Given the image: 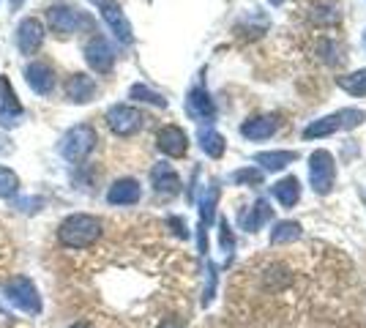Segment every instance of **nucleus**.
Segmentation results:
<instances>
[{
    "mask_svg": "<svg viewBox=\"0 0 366 328\" xmlns=\"http://www.w3.org/2000/svg\"><path fill=\"white\" fill-rule=\"evenodd\" d=\"M69 328H91V326H88V323H82V320H79V323H74V326H69Z\"/></svg>",
    "mask_w": 366,
    "mask_h": 328,
    "instance_id": "72a5a7b5",
    "label": "nucleus"
},
{
    "mask_svg": "<svg viewBox=\"0 0 366 328\" xmlns=\"http://www.w3.org/2000/svg\"><path fill=\"white\" fill-rule=\"evenodd\" d=\"M219 194H222V189H219V184L214 181L211 187L205 189L202 200H199V252H202V254L208 252V227L214 224L216 205H219Z\"/></svg>",
    "mask_w": 366,
    "mask_h": 328,
    "instance_id": "9d476101",
    "label": "nucleus"
},
{
    "mask_svg": "<svg viewBox=\"0 0 366 328\" xmlns=\"http://www.w3.org/2000/svg\"><path fill=\"white\" fill-rule=\"evenodd\" d=\"M102 230H104L102 222L91 217V214H71V217H66L61 222L58 238L69 249H88L102 238Z\"/></svg>",
    "mask_w": 366,
    "mask_h": 328,
    "instance_id": "f257e3e1",
    "label": "nucleus"
},
{
    "mask_svg": "<svg viewBox=\"0 0 366 328\" xmlns=\"http://www.w3.org/2000/svg\"><path fill=\"white\" fill-rule=\"evenodd\" d=\"M96 79L88 77V74H71L63 85V96L71 101V104H88L96 96Z\"/></svg>",
    "mask_w": 366,
    "mask_h": 328,
    "instance_id": "ddd939ff",
    "label": "nucleus"
},
{
    "mask_svg": "<svg viewBox=\"0 0 366 328\" xmlns=\"http://www.w3.org/2000/svg\"><path fill=\"white\" fill-rule=\"evenodd\" d=\"M271 3H274V6H282V3H285V0H271Z\"/></svg>",
    "mask_w": 366,
    "mask_h": 328,
    "instance_id": "c9c22d12",
    "label": "nucleus"
},
{
    "mask_svg": "<svg viewBox=\"0 0 366 328\" xmlns=\"http://www.w3.org/2000/svg\"><path fill=\"white\" fill-rule=\"evenodd\" d=\"M159 328H186V323H183L181 317H164V320L159 323Z\"/></svg>",
    "mask_w": 366,
    "mask_h": 328,
    "instance_id": "2f4dec72",
    "label": "nucleus"
},
{
    "mask_svg": "<svg viewBox=\"0 0 366 328\" xmlns=\"http://www.w3.org/2000/svg\"><path fill=\"white\" fill-rule=\"evenodd\" d=\"M309 19L315 25H320V28H334L342 19V9H339L336 0H315L309 6Z\"/></svg>",
    "mask_w": 366,
    "mask_h": 328,
    "instance_id": "6ab92c4d",
    "label": "nucleus"
},
{
    "mask_svg": "<svg viewBox=\"0 0 366 328\" xmlns=\"http://www.w3.org/2000/svg\"><path fill=\"white\" fill-rule=\"evenodd\" d=\"M151 184L159 194H178L181 192V175L172 170L167 161H159L151 170Z\"/></svg>",
    "mask_w": 366,
    "mask_h": 328,
    "instance_id": "f3484780",
    "label": "nucleus"
},
{
    "mask_svg": "<svg viewBox=\"0 0 366 328\" xmlns=\"http://www.w3.org/2000/svg\"><path fill=\"white\" fill-rule=\"evenodd\" d=\"M85 61L96 74H109L115 66V52L109 47V41L104 36H93L91 41L85 44Z\"/></svg>",
    "mask_w": 366,
    "mask_h": 328,
    "instance_id": "1a4fd4ad",
    "label": "nucleus"
},
{
    "mask_svg": "<svg viewBox=\"0 0 366 328\" xmlns=\"http://www.w3.org/2000/svg\"><path fill=\"white\" fill-rule=\"evenodd\" d=\"M22 115V104L16 101V94L9 77H0V118L6 126H14Z\"/></svg>",
    "mask_w": 366,
    "mask_h": 328,
    "instance_id": "a211bd4d",
    "label": "nucleus"
},
{
    "mask_svg": "<svg viewBox=\"0 0 366 328\" xmlns=\"http://www.w3.org/2000/svg\"><path fill=\"white\" fill-rule=\"evenodd\" d=\"M276 129H279V118L276 115H257V118H249L241 124V134L246 140H265L271 137Z\"/></svg>",
    "mask_w": 366,
    "mask_h": 328,
    "instance_id": "aec40b11",
    "label": "nucleus"
},
{
    "mask_svg": "<svg viewBox=\"0 0 366 328\" xmlns=\"http://www.w3.org/2000/svg\"><path fill=\"white\" fill-rule=\"evenodd\" d=\"M214 290H216V266L208 263V287H205V296H202V307H208L214 301Z\"/></svg>",
    "mask_w": 366,
    "mask_h": 328,
    "instance_id": "7c9ffc66",
    "label": "nucleus"
},
{
    "mask_svg": "<svg viewBox=\"0 0 366 328\" xmlns=\"http://www.w3.org/2000/svg\"><path fill=\"white\" fill-rule=\"evenodd\" d=\"M336 85L350 96H366V69H358V71H352V74L336 77Z\"/></svg>",
    "mask_w": 366,
    "mask_h": 328,
    "instance_id": "393cba45",
    "label": "nucleus"
},
{
    "mask_svg": "<svg viewBox=\"0 0 366 328\" xmlns=\"http://www.w3.org/2000/svg\"><path fill=\"white\" fill-rule=\"evenodd\" d=\"M96 148V129L88 124L71 126L61 140V156L66 161H82Z\"/></svg>",
    "mask_w": 366,
    "mask_h": 328,
    "instance_id": "20e7f679",
    "label": "nucleus"
},
{
    "mask_svg": "<svg viewBox=\"0 0 366 328\" xmlns=\"http://www.w3.org/2000/svg\"><path fill=\"white\" fill-rule=\"evenodd\" d=\"M268 219H271V203L268 200H257V203L249 208V214L241 217V224H244V230H249V233H257Z\"/></svg>",
    "mask_w": 366,
    "mask_h": 328,
    "instance_id": "5701e85b",
    "label": "nucleus"
},
{
    "mask_svg": "<svg viewBox=\"0 0 366 328\" xmlns=\"http://www.w3.org/2000/svg\"><path fill=\"white\" fill-rule=\"evenodd\" d=\"M271 192H274V197L285 205V208H292V205L301 200V181H298L295 175H287V178H282L279 184H274Z\"/></svg>",
    "mask_w": 366,
    "mask_h": 328,
    "instance_id": "412c9836",
    "label": "nucleus"
},
{
    "mask_svg": "<svg viewBox=\"0 0 366 328\" xmlns=\"http://www.w3.org/2000/svg\"><path fill=\"white\" fill-rule=\"evenodd\" d=\"M169 224L175 227V233L181 235V238H189V230H186V224H183L181 219H169Z\"/></svg>",
    "mask_w": 366,
    "mask_h": 328,
    "instance_id": "473e14b6",
    "label": "nucleus"
},
{
    "mask_svg": "<svg viewBox=\"0 0 366 328\" xmlns=\"http://www.w3.org/2000/svg\"><path fill=\"white\" fill-rule=\"evenodd\" d=\"M199 148L211 159H222L224 156L227 142H224V137H222L219 131H214V129H202V131H199Z\"/></svg>",
    "mask_w": 366,
    "mask_h": 328,
    "instance_id": "b1692460",
    "label": "nucleus"
},
{
    "mask_svg": "<svg viewBox=\"0 0 366 328\" xmlns=\"http://www.w3.org/2000/svg\"><path fill=\"white\" fill-rule=\"evenodd\" d=\"M22 3H25V0H22ZM16 6H19V0H11V9H16Z\"/></svg>",
    "mask_w": 366,
    "mask_h": 328,
    "instance_id": "f704fd0d",
    "label": "nucleus"
},
{
    "mask_svg": "<svg viewBox=\"0 0 366 328\" xmlns=\"http://www.w3.org/2000/svg\"><path fill=\"white\" fill-rule=\"evenodd\" d=\"M364 109H339V112H331V115H325L320 121H312V124L304 129V137L306 140H315V137H331L336 131H347V129H355V126H361L364 121Z\"/></svg>",
    "mask_w": 366,
    "mask_h": 328,
    "instance_id": "f03ea898",
    "label": "nucleus"
},
{
    "mask_svg": "<svg viewBox=\"0 0 366 328\" xmlns=\"http://www.w3.org/2000/svg\"><path fill=\"white\" fill-rule=\"evenodd\" d=\"M3 293H6V301L11 307H16L19 312L31 314V317L41 314V296H39L36 284L28 277H14V279L3 287Z\"/></svg>",
    "mask_w": 366,
    "mask_h": 328,
    "instance_id": "7ed1b4c3",
    "label": "nucleus"
},
{
    "mask_svg": "<svg viewBox=\"0 0 366 328\" xmlns=\"http://www.w3.org/2000/svg\"><path fill=\"white\" fill-rule=\"evenodd\" d=\"M156 148L169 159H181L189 151V137L181 126H164L159 134H156Z\"/></svg>",
    "mask_w": 366,
    "mask_h": 328,
    "instance_id": "f8f14e48",
    "label": "nucleus"
},
{
    "mask_svg": "<svg viewBox=\"0 0 366 328\" xmlns=\"http://www.w3.org/2000/svg\"><path fill=\"white\" fill-rule=\"evenodd\" d=\"M93 3L99 6V11H102L104 22L109 25V31L115 33V39H118L121 44H132L134 33H132V22L123 14L121 3H118V0H93Z\"/></svg>",
    "mask_w": 366,
    "mask_h": 328,
    "instance_id": "6e6552de",
    "label": "nucleus"
},
{
    "mask_svg": "<svg viewBox=\"0 0 366 328\" xmlns=\"http://www.w3.org/2000/svg\"><path fill=\"white\" fill-rule=\"evenodd\" d=\"M19 192V175L0 164V197H14Z\"/></svg>",
    "mask_w": 366,
    "mask_h": 328,
    "instance_id": "bb28decb",
    "label": "nucleus"
},
{
    "mask_svg": "<svg viewBox=\"0 0 366 328\" xmlns=\"http://www.w3.org/2000/svg\"><path fill=\"white\" fill-rule=\"evenodd\" d=\"M301 238V224L298 222H279L274 230H271V244L279 247V244H292Z\"/></svg>",
    "mask_w": 366,
    "mask_h": 328,
    "instance_id": "a878e982",
    "label": "nucleus"
},
{
    "mask_svg": "<svg viewBox=\"0 0 366 328\" xmlns=\"http://www.w3.org/2000/svg\"><path fill=\"white\" fill-rule=\"evenodd\" d=\"M25 79H28V85L33 88V94L39 96H49L52 88H55V71H52L49 63H41V61L31 63L25 69Z\"/></svg>",
    "mask_w": 366,
    "mask_h": 328,
    "instance_id": "4468645a",
    "label": "nucleus"
},
{
    "mask_svg": "<svg viewBox=\"0 0 366 328\" xmlns=\"http://www.w3.org/2000/svg\"><path fill=\"white\" fill-rule=\"evenodd\" d=\"M46 25H49V31L58 33V36H74L79 28H91V16L82 14L74 6L55 3V6L46 11Z\"/></svg>",
    "mask_w": 366,
    "mask_h": 328,
    "instance_id": "39448f33",
    "label": "nucleus"
},
{
    "mask_svg": "<svg viewBox=\"0 0 366 328\" xmlns=\"http://www.w3.org/2000/svg\"><path fill=\"white\" fill-rule=\"evenodd\" d=\"M186 109H189V115H192L194 121H205V124H211L216 115L214 99L208 96L205 88H192V94L186 99Z\"/></svg>",
    "mask_w": 366,
    "mask_h": 328,
    "instance_id": "2eb2a0df",
    "label": "nucleus"
},
{
    "mask_svg": "<svg viewBox=\"0 0 366 328\" xmlns=\"http://www.w3.org/2000/svg\"><path fill=\"white\" fill-rule=\"evenodd\" d=\"M129 96L137 99V101H151L156 107H167V99L162 94H156V91H151V88H145V85H134V88L129 91Z\"/></svg>",
    "mask_w": 366,
    "mask_h": 328,
    "instance_id": "cd10ccee",
    "label": "nucleus"
},
{
    "mask_svg": "<svg viewBox=\"0 0 366 328\" xmlns=\"http://www.w3.org/2000/svg\"><path fill=\"white\" fill-rule=\"evenodd\" d=\"M309 181L317 194H331L336 181V164L328 151H315L309 156Z\"/></svg>",
    "mask_w": 366,
    "mask_h": 328,
    "instance_id": "423d86ee",
    "label": "nucleus"
},
{
    "mask_svg": "<svg viewBox=\"0 0 366 328\" xmlns=\"http://www.w3.org/2000/svg\"><path fill=\"white\" fill-rule=\"evenodd\" d=\"M219 227H222V249L232 252L235 249V235H232V227L227 224V219H222V222H219Z\"/></svg>",
    "mask_w": 366,
    "mask_h": 328,
    "instance_id": "c756f323",
    "label": "nucleus"
},
{
    "mask_svg": "<svg viewBox=\"0 0 366 328\" xmlns=\"http://www.w3.org/2000/svg\"><path fill=\"white\" fill-rule=\"evenodd\" d=\"M145 124V115L139 112L137 107H132V104H115V107L107 109V126L112 134H118V137H132V134H137L139 129Z\"/></svg>",
    "mask_w": 366,
    "mask_h": 328,
    "instance_id": "0eeeda50",
    "label": "nucleus"
},
{
    "mask_svg": "<svg viewBox=\"0 0 366 328\" xmlns=\"http://www.w3.org/2000/svg\"><path fill=\"white\" fill-rule=\"evenodd\" d=\"M295 159H298V154H295V151H265V154H257V156H254V161H257L262 170L279 172V170H285L287 164H292Z\"/></svg>",
    "mask_w": 366,
    "mask_h": 328,
    "instance_id": "4be33fe9",
    "label": "nucleus"
},
{
    "mask_svg": "<svg viewBox=\"0 0 366 328\" xmlns=\"http://www.w3.org/2000/svg\"><path fill=\"white\" fill-rule=\"evenodd\" d=\"M142 197V189L134 178H118L107 192V203L109 205H134Z\"/></svg>",
    "mask_w": 366,
    "mask_h": 328,
    "instance_id": "dca6fc26",
    "label": "nucleus"
},
{
    "mask_svg": "<svg viewBox=\"0 0 366 328\" xmlns=\"http://www.w3.org/2000/svg\"><path fill=\"white\" fill-rule=\"evenodd\" d=\"M44 44V25L36 19V16H28L19 22L16 28V47L22 55H36Z\"/></svg>",
    "mask_w": 366,
    "mask_h": 328,
    "instance_id": "9b49d317",
    "label": "nucleus"
},
{
    "mask_svg": "<svg viewBox=\"0 0 366 328\" xmlns=\"http://www.w3.org/2000/svg\"><path fill=\"white\" fill-rule=\"evenodd\" d=\"M232 181L235 184H259L262 181V170H252V167H246V170H238L232 175Z\"/></svg>",
    "mask_w": 366,
    "mask_h": 328,
    "instance_id": "c85d7f7f",
    "label": "nucleus"
}]
</instances>
